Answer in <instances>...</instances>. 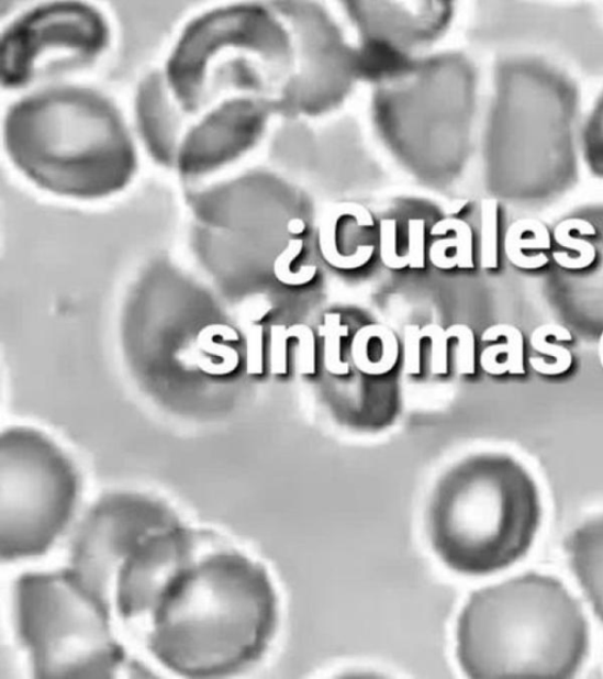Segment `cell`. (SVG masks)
I'll use <instances>...</instances> for the list:
<instances>
[{"label": "cell", "mask_w": 603, "mask_h": 679, "mask_svg": "<svg viewBox=\"0 0 603 679\" xmlns=\"http://www.w3.org/2000/svg\"><path fill=\"white\" fill-rule=\"evenodd\" d=\"M144 620L146 648L163 668L186 678H222L264 658L279 604L264 566L205 530Z\"/></svg>", "instance_id": "cell-1"}, {"label": "cell", "mask_w": 603, "mask_h": 679, "mask_svg": "<svg viewBox=\"0 0 603 679\" xmlns=\"http://www.w3.org/2000/svg\"><path fill=\"white\" fill-rule=\"evenodd\" d=\"M587 646L580 605L540 575L472 593L458 623V657L470 678L573 677Z\"/></svg>", "instance_id": "cell-2"}, {"label": "cell", "mask_w": 603, "mask_h": 679, "mask_svg": "<svg viewBox=\"0 0 603 679\" xmlns=\"http://www.w3.org/2000/svg\"><path fill=\"white\" fill-rule=\"evenodd\" d=\"M10 155L31 180L75 197H101L125 186L133 145L101 97L55 90L14 107L7 121Z\"/></svg>", "instance_id": "cell-3"}, {"label": "cell", "mask_w": 603, "mask_h": 679, "mask_svg": "<svg viewBox=\"0 0 603 679\" xmlns=\"http://www.w3.org/2000/svg\"><path fill=\"white\" fill-rule=\"evenodd\" d=\"M539 493L510 464L482 461L450 472L433 492L428 527L449 569L484 576L524 557L540 524Z\"/></svg>", "instance_id": "cell-4"}, {"label": "cell", "mask_w": 603, "mask_h": 679, "mask_svg": "<svg viewBox=\"0 0 603 679\" xmlns=\"http://www.w3.org/2000/svg\"><path fill=\"white\" fill-rule=\"evenodd\" d=\"M14 621L40 679H110L125 653L113 635L110 604L68 568L25 572L13 588Z\"/></svg>", "instance_id": "cell-5"}, {"label": "cell", "mask_w": 603, "mask_h": 679, "mask_svg": "<svg viewBox=\"0 0 603 679\" xmlns=\"http://www.w3.org/2000/svg\"><path fill=\"white\" fill-rule=\"evenodd\" d=\"M79 496L74 467L43 436L11 431L0 463V557L44 556L69 525Z\"/></svg>", "instance_id": "cell-6"}, {"label": "cell", "mask_w": 603, "mask_h": 679, "mask_svg": "<svg viewBox=\"0 0 603 679\" xmlns=\"http://www.w3.org/2000/svg\"><path fill=\"white\" fill-rule=\"evenodd\" d=\"M179 521L176 512L157 498L108 493L97 500L78 526L70 569L112 608L113 581L123 561L152 533Z\"/></svg>", "instance_id": "cell-7"}, {"label": "cell", "mask_w": 603, "mask_h": 679, "mask_svg": "<svg viewBox=\"0 0 603 679\" xmlns=\"http://www.w3.org/2000/svg\"><path fill=\"white\" fill-rule=\"evenodd\" d=\"M107 40L101 15L87 7L59 4L27 13L3 40V82L10 87L27 82L42 62L56 55L91 58Z\"/></svg>", "instance_id": "cell-8"}, {"label": "cell", "mask_w": 603, "mask_h": 679, "mask_svg": "<svg viewBox=\"0 0 603 679\" xmlns=\"http://www.w3.org/2000/svg\"><path fill=\"white\" fill-rule=\"evenodd\" d=\"M568 553L587 598L603 620V516L574 533Z\"/></svg>", "instance_id": "cell-9"}, {"label": "cell", "mask_w": 603, "mask_h": 679, "mask_svg": "<svg viewBox=\"0 0 603 679\" xmlns=\"http://www.w3.org/2000/svg\"><path fill=\"white\" fill-rule=\"evenodd\" d=\"M547 336H552L559 342H572L573 336L570 332L556 323H547V325L537 327L531 337V344L536 352H539L549 357L556 358L557 363L549 364L541 358H531L529 364L537 371L545 376H559L565 374L573 364L572 353L562 346L549 344L546 342Z\"/></svg>", "instance_id": "cell-10"}, {"label": "cell", "mask_w": 603, "mask_h": 679, "mask_svg": "<svg viewBox=\"0 0 603 679\" xmlns=\"http://www.w3.org/2000/svg\"><path fill=\"white\" fill-rule=\"evenodd\" d=\"M578 231L581 235H595L596 231L594 226L581 219H568L561 222L556 232H554V238L561 247L573 249L579 252V257L569 256L567 253L556 252L552 253L554 260L566 269H583L590 267L596 257V251L594 246L581 238H573L570 236V232Z\"/></svg>", "instance_id": "cell-11"}, {"label": "cell", "mask_w": 603, "mask_h": 679, "mask_svg": "<svg viewBox=\"0 0 603 679\" xmlns=\"http://www.w3.org/2000/svg\"><path fill=\"white\" fill-rule=\"evenodd\" d=\"M324 338V366L333 376H348L350 368L340 360V338L349 335V327L340 325V314L324 315V325L319 329Z\"/></svg>", "instance_id": "cell-12"}, {"label": "cell", "mask_w": 603, "mask_h": 679, "mask_svg": "<svg viewBox=\"0 0 603 679\" xmlns=\"http://www.w3.org/2000/svg\"><path fill=\"white\" fill-rule=\"evenodd\" d=\"M501 336L507 338V361L509 371L513 376H524L526 374L524 360V335L516 327L506 325H496L488 329L482 334V342H496Z\"/></svg>", "instance_id": "cell-13"}, {"label": "cell", "mask_w": 603, "mask_h": 679, "mask_svg": "<svg viewBox=\"0 0 603 679\" xmlns=\"http://www.w3.org/2000/svg\"><path fill=\"white\" fill-rule=\"evenodd\" d=\"M301 240H291L286 252L277 258L275 263V275L277 280L288 286H302L311 282L315 278L317 268L315 266L302 267L299 272L290 270V264L302 251Z\"/></svg>", "instance_id": "cell-14"}, {"label": "cell", "mask_w": 603, "mask_h": 679, "mask_svg": "<svg viewBox=\"0 0 603 679\" xmlns=\"http://www.w3.org/2000/svg\"><path fill=\"white\" fill-rule=\"evenodd\" d=\"M449 337L459 338L458 352H456V369L461 376H472L476 374V336L466 325H454L449 327Z\"/></svg>", "instance_id": "cell-15"}, {"label": "cell", "mask_w": 603, "mask_h": 679, "mask_svg": "<svg viewBox=\"0 0 603 679\" xmlns=\"http://www.w3.org/2000/svg\"><path fill=\"white\" fill-rule=\"evenodd\" d=\"M291 337L299 338L298 349V371L302 376H313L316 371L315 363V336L311 327L305 325H293L288 329Z\"/></svg>", "instance_id": "cell-16"}, {"label": "cell", "mask_w": 603, "mask_h": 679, "mask_svg": "<svg viewBox=\"0 0 603 679\" xmlns=\"http://www.w3.org/2000/svg\"><path fill=\"white\" fill-rule=\"evenodd\" d=\"M447 231L458 233V255L454 257L456 265L460 268L474 267V263H472L471 232L468 224L459 220H446L434 226L433 234L443 235Z\"/></svg>", "instance_id": "cell-17"}, {"label": "cell", "mask_w": 603, "mask_h": 679, "mask_svg": "<svg viewBox=\"0 0 603 679\" xmlns=\"http://www.w3.org/2000/svg\"><path fill=\"white\" fill-rule=\"evenodd\" d=\"M422 337L432 338V374L445 376L448 374V340L447 331L432 323L421 330Z\"/></svg>", "instance_id": "cell-18"}, {"label": "cell", "mask_w": 603, "mask_h": 679, "mask_svg": "<svg viewBox=\"0 0 603 679\" xmlns=\"http://www.w3.org/2000/svg\"><path fill=\"white\" fill-rule=\"evenodd\" d=\"M481 265L484 269L498 268L496 209L483 210Z\"/></svg>", "instance_id": "cell-19"}, {"label": "cell", "mask_w": 603, "mask_h": 679, "mask_svg": "<svg viewBox=\"0 0 603 679\" xmlns=\"http://www.w3.org/2000/svg\"><path fill=\"white\" fill-rule=\"evenodd\" d=\"M397 223L386 220L381 223V256L383 264L391 269H401L410 265L409 256L397 254Z\"/></svg>", "instance_id": "cell-20"}, {"label": "cell", "mask_w": 603, "mask_h": 679, "mask_svg": "<svg viewBox=\"0 0 603 679\" xmlns=\"http://www.w3.org/2000/svg\"><path fill=\"white\" fill-rule=\"evenodd\" d=\"M372 337H377V325L358 330L351 344V357L356 368L368 376H373L375 370V363L370 361L368 355V345Z\"/></svg>", "instance_id": "cell-21"}, {"label": "cell", "mask_w": 603, "mask_h": 679, "mask_svg": "<svg viewBox=\"0 0 603 679\" xmlns=\"http://www.w3.org/2000/svg\"><path fill=\"white\" fill-rule=\"evenodd\" d=\"M377 337L381 340L383 353L381 360L375 363L373 376H383L393 369L398 363L399 343L395 334L382 325H377Z\"/></svg>", "instance_id": "cell-22"}, {"label": "cell", "mask_w": 603, "mask_h": 679, "mask_svg": "<svg viewBox=\"0 0 603 679\" xmlns=\"http://www.w3.org/2000/svg\"><path fill=\"white\" fill-rule=\"evenodd\" d=\"M421 330L416 325L404 329V371L410 376L421 374Z\"/></svg>", "instance_id": "cell-23"}, {"label": "cell", "mask_w": 603, "mask_h": 679, "mask_svg": "<svg viewBox=\"0 0 603 679\" xmlns=\"http://www.w3.org/2000/svg\"><path fill=\"white\" fill-rule=\"evenodd\" d=\"M286 326L271 327V374L287 375V340L289 338Z\"/></svg>", "instance_id": "cell-24"}, {"label": "cell", "mask_w": 603, "mask_h": 679, "mask_svg": "<svg viewBox=\"0 0 603 679\" xmlns=\"http://www.w3.org/2000/svg\"><path fill=\"white\" fill-rule=\"evenodd\" d=\"M425 222L422 220H413L410 222V255L409 261L412 268L425 267Z\"/></svg>", "instance_id": "cell-25"}, {"label": "cell", "mask_w": 603, "mask_h": 679, "mask_svg": "<svg viewBox=\"0 0 603 679\" xmlns=\"http://www.w3.org/2000/svg\"><path fill=\"white\" fill-rule=\"evenodd\" d=\"M509 352L507 344L504 345H495L492 347L485 348L481 354V367L487 374L492 376H502L507 374L509 367L506 363L500 364L498 363V357L500 354Z\"/></svg>", "instance_id": "cell-26"}, {"label": "cell", "mask_w": 603, "mask_h": 679, "mask_svg": "<svg viewBox=\"0 0 603 679\" xmlns=\"http://www.w3.org/2000/svg\"><path fill=\"white\" fill-rule=\"evenodd\" d=\"M304 230V225L300 220L292 221L289 224V231L293 234H300Z\"/></svg>", "instance_id": "cell-27"}, {"label": "cell", "mask_w": 603, "mask_h": 679, "mask_svg": "<svg viewBox=\"0 0 603 679\" xmlns=\"http://www.w3.org/2000/svg\"><path fill=\"white\" fill-rule=\"evenodd\" d=\"M599 358H600V364L603 368V333L601 334L600 343H599Z\"/></svg>", "instance_id": "cell-28"}]
</instances>
